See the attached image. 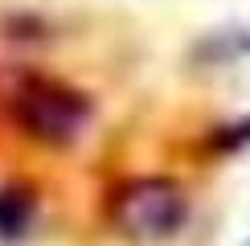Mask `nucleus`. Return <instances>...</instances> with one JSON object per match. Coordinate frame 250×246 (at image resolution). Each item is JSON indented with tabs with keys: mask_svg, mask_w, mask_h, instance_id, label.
Here are the masks:
<instances>
[{
	"mask_svg": "<svg viewBox=\"0 0 250 246\" xmlns=\"http://www.w3.org/2000/svg\"><path fill=\"white\" fill-rule=\"evenodd\" d=\"M86 99L74 90L49 86V82H33L17 95V123L41 144H74L86 127Z\"/></svg>",
	"mask_w": 250,
	"mask_h": 246,
	"instance_id": "f03ea898",
	"label": "nucleus"
},
{
	"mask_svg": "<svg viewBox=\"0 0 250 246\" xmlns=\"http://www.w3.org/2000/svg\"><path fill=\"white\" fill-rule=\"evenodd\" d=\"M29 222H33V193L21 184L0 189V238H21Z\"/></svg>",
	"mask_w": 250,
	"mask_h": 246,
	"instance_id": "7ed1b4c3",
	"label": "nucleus"
},
{
	"mask_svg": "<svg viewBox=\"0 0 250 246\" xmlns=\"http://www.w3.org/2000/svg\"><path fill=\"white\" fill-rule=\"evenodd\" d=\"M111 218L131 238H168L189 218V197L168 177H140L111 197Z\"/></svg>",
	"mask_w": 250,
	"mask_h": 246,
	"instance_id": "f257e3e1",
	"label": "nucleus"
}]
</instances>
